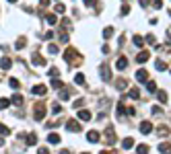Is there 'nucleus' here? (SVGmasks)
<instances>
[{
  "mask_svg": "<svg viewBox=\"0 0 171 154\" xmlns=\"http://www.w3.org/2000/svg\"><path fill=\"white\" fill-rule=\"evenodd\" d=\"M64 60L68 62V64H81V58H78V52H76L74 47H68V49L64 52Z\"/></svg>",
  "mask_w": 171,
  "mask_h": 154,
  "instance_id": "obj_1",
  "label": "nucleus"
},
{
  "mask_svg": "<svg viewBox=\"0 0 171 154\" xmlns=\"http://www.w3.org/2000/svg\"><path fill=\"white\" fill-rule=\"evenodd\" d=\"M105 142H107L109 146H113V144H116V132H113V127H111V125L105 129Z\"/></svg>",
  "mask_w": 171,
  "mask_h": 154,
  "instance_id": "obj_2",
  "label": "nucleus"
},
{
  "mask_svg": "<svg viewBox=\"0 0 171 154\" xmlns=\"http://www.w3.org/2000/svg\"><path fill=\"white\" fill-rule=\"evenodd\" d=\"M33 115H35V119H37V121H41L43 117H46V105H35Z\"/></svg>",
  "mask_w": 171,
  "mask_h": 154,
  "instance_id": "obj_3",
  "label": "nucleus"
},
{
  "mask_svg": "<svg viewBox=\"0 0 171 154\" xmlns=\"http://www.w3.org/2000/svg\"><path fill=\"white\" fill-rule=\"evenodd\" d=\"M66 129H68V132L78 134V132H81V123H78V121H74V119H70V121H66Z\"/></svg>",
  "mask_w": 171,
  "mask_h": 154,
  "instance_id": "obj_4",
  "label": "nucleus"
},
{
  "mask_svg": "<svg viewBox=\"0 0 171 154\" xmlns=\"http://www.w3.org/2000/svg\"><path fill=\"white\" fill-rule=\"evenodd\" d=\"M136 80L138 82H146V80H149V72H146L144 68H140V70L136 72Z\"/></svg>",
  "mask_w": 171,
  "mask_h": 154,
  "instance_id": "obj_5",
  "label": "nucleus"
},
{
  "mask_svg": "<svg viewBox=\"0 0 171 154\" xmlns=\"http://www.w3.org/2000/svg\"><path fill=\"white\" fill-rule=\"evenodd\" d=\"M46 93H48L46 84H35V87H33V94H39V97H43Z\"/></svg>",
  "mask_w": 171,
  "mask_h": 154,
  "instance_id": "obj_6",
  "label": "nucleus"
},
{
  "mask_svg": "<svg viewBox=\"0 0 171 154\" xmlns=\"http://www.w3.org/2000/svg\"><path fill=\"white\" fill-rule=\"evenodd\" d=\"M140 132H142V134H151L153 132V123L151 121H142V123H140Z\"/></svg>",
  "mask_w": 171,
  "mask_h": 154,
  "instance_id": "obj_7",
  "label": "nucleus"
},
{
  "mask_svg": "<svg viewBox=\"0 0 171 154\" xmlns=\"http://www.w3.org/2000/svg\"><path fill=\"white\" fill-rule=\"evenodd\" d=\"M149 58H151V54H149L146 49H142V52H140V54L136 56V62H140V64H144V62L149 60Z\"/></svg>",
  "mask_w": 171,
  "mask_h": 154,
  "instance_id": "obj_8",
  "label": "nucleus"
},
{
  "mask_svg": "<svg viewBox=\"0 0 171 154\" xmlns=\"http://www.w3.org/2000/svg\"><path fill=\"white\" fill-rule=\"evenodd\" d=\"M78 117H81L82 121H91L93 115H91V111H87V109H81V111H78Z\"/></svg>",
  "mask_w": 171,
  "mask_h": 154,
  "instance_id": "obj_9",
  "label": "nucleus"
},
{
  "mask_svg": "<svg viewBox=\"0 0 171 154\" xmlns=\"http://www.w3.org/2000/svg\"><path fill=\"white\" fill-rule=\"evenodd\" d=\"M87 140L93 142V144H97V142H99V132H95V129H93V132H89V134H87Z\"/></svg>",
  "mask_w": 171,
  "mask_h": 154,
  "instance_id": "obj_10",
  "label": "nucleus"
},
{
  "mask_svg": "<svg viewBox=\"0 0 171 154\" xmlns=\"http://www.w3.org/2000/svg\"><path fill=\"white\" fill-rule=\"evenodd\" d=\"M10 66H13V60H10V58H2V60H0V68H2V70H8Z\"/></svg>",
  "mask_w": 171,
  "mask_h": 154,
  "instance_id": "obj_11",
  "label": "nucleus"
},
{
  "mask_svg": "<svg viewBox=\"0 0 171 154\" xmlns=\"http://www.w3.org/2000/svg\"><path fill=\"white\" fill-rule=\"evenodd\" d=\"M31 62H33V66H46V60H43V58H41L39 54H35Z\"/></svg>",
  "mask_w": 171,
  "mask_h": 154,
  "instance_id": "obj_12",
  "label": "nucleus"
},
{
  "mask_svg": "<svg viewBox=\"0 0 171 154\" xmlns=\"http://www.w3.org/2000/svg\"><path fill=\"white\" fill-rule=\"evenodd\" d=\"M25 142H27L29 146H35V144H37V136L35 134H27L25 136Z\"/></svg>",
  "mask_w": 171,
  "mask_h": 154,
  "instance_id": "obj_13",
  "label": "nucleus"
},
{
  "mask_svg": "<svg viewBox=\"0 0 171 154\" xmlns=\"http://www.w3.org/2000/svg\"><path fill=\"white\" fill-rule=\"evenodd\" d=\"M48 142H50V144H60V136L52 132V134L48 136Z\"/></svg>",
  "mask_w": 171,
  "mask_h": 154,
  "instance_id": "obj_14",
  "label": "nucleus"
},
{
  "mask_svg": "<svg viewBox=\"0 0 171 154\" xmlns=\"http://www.w3.org/2000/svg\"><path fill=\"white\" fill-rule=\"evenodd\" d=\"M132 146H134V140H132V138H126V140L122 142V148H124V150H130Z\"/></svg>",
  "mask_w": 171,
  "mask_h": 154,
  "instance_id": "obj_15",
  "label": "nucleus"
},
{
  "mask_svg": "<svg viewBox=\"0 0 171 154\" xmlns=\"http://www.w3.org/2000/svg\"><path fill=\"white\" fill-rule=\"evenodd\" d=\"M126 66H128V60H126V58H120V60L116 62V68H117V70H124Z\"/></svg>",
  "mask_w": 171,
  "mask_h": 154,
  "instance_id": "obj_16",
  "label": "nucleus"
},
{
  "mask_svg": "<svg viewBox=\"0 0 171 154\" xmlns=\"http://www.w3.org/2000/svg\"><path fill=\"white\" fill-rule=\"evenodd\" d=\"M159 152L161 154H171V144H161V146H159Z\"/></svg>",
  "mask_w": 171,
  "mask_h": 154,
  "instance_id": "obj_17",
  "label": "nucleus"
},
{
  "mask_svg": "<svg viewBox=\"0 0 171 154\" xmlns=\"http://www.w3.org/2000/svg\"><path fill=\"white\" fill-rule=\"evenodd\" d=\"M46 21H48L50 25H56V23H58V17H56V14H52V13H50V14H46Z\"/></svg>",
  "mask_w": 171,
  "mask_h": 154,
  "instance_id": "obj_18",
  "label": "nucleus"
},
{
  "mask_svg": "<svg viewBox=\"0 0 171 154\" xmlns=\"http://www.w3.org/2000/svg\"><path fill=\"white\" fill-rule=\"evenodd\" d=\"M155 68H157V70H161V72H163V70H167V64H165L163 60H157V62H155Z\"/></svg>",
  "mask_w": 171,
  "mask_h": 154,
  "instance_id": "obj_19",
  "label": "nucleus"
},
{
  "mask_svg": "<svg viewBox=\"0 0 171 154\" xmlns=\"http://www.w3.org/2000/svg\"><path fill=\"white\" fill-rule=\"evenodd\" d=\"M157 99L161 101V103H167V93H165V90H157Z\"/></svg>",
  "mask_w": 171,
  "mask_h": 154,
  "instance_id": "obj_20",
  "label": "nucleus"
},
{
  "mask_svg": "<svg viewBox=\"0 0 171 154\" xmlns=\"http://www.w3.org/2000/svg\"><path fill=\"white\" fill-rule=\"evenodd\" d=\"M10 103H14V105H23V94H14L13 99H10Z\"/></svg>",
  "mask_w": 171,
  "mask_h": 154,
  "instance_id": "obj_21",
  "label": "nucleus"
},
{
  "mask_svg": "<svg viewBox=\"0 0 171 154\" xmlns=\"http://www.w3.org/2000/svg\"><path fill=\"white\" fill-rule=\"evenodd\" d=\"M48 74L52 76V78H58V76H60V70H58V68L54 66V68H50V72H48Z\"/></svg>",
  "mask_w": 171,
  "mask_h": 154,
  "instance_id": "obj_22",
  "label": "nucleus"
},
{
  "mask_svg": "<svg viewBox=\"0 0 171 154\" xmlns=\"http://www.w3.org/2000/svg\"><path fill=\"white\" fill-rule=\"evenodd\" d=\"M116 84H117V88H120V90H124V88H128V82L124 80V78H120V80H117Z\"/></svg>",
  "mask_w": 171,
  "mask_h": 154,
  "instance_id": "obj_23",
  "label": "nucleus"
},
{
  "mask_svg": "<svg viewBox=\"0 0 171 154\" xmlns=\"http://www.w3.org/2000/svg\"><path fill=\"white\" fill-rule=\"evenodd\" d=\"M136 152L138 154H146V152H149V146H146V144H140V146L136 148Z\"/></svg>",
  "mask_w": 171,
  "mask_h": 154,
  "instance_id": "obj_24",
  "label": "nucleus"
},
{
  "mask_svg": "<svg viewBox=\"0 0 171 154\" xmlns=\"http://www.w3.org/2000/svg\"><path fill=\"white\" fill-rule=\"evenodd\" d=\"M101 78H103V80H111V74H109V68H105V70H103V72H101Z\"/></svg>",
  "mask_w": 171,
  "mask_h": 154,
  "instance_id": "obj_25",
  "label": "nucleus"
},
{
  "mask_svg": "<svg viewBox=\"0 0 171 154\" xmlns=\"http://www.w3.org/2000/svg\"><path fill=\"white\" fill-rule=\"evenodd\" d=\"M8 134H10V129H8L4 123H0V136H8Z\"/></svg>",
  "mask_w": 171,
  "mask_h": 154,
  "instance_id": "obj_26",
  "label": "nucleus"
},
{
  "mask_svg": "<svg viewBox=\"0 0 171 154\" xmlns=\"http://www.w3.org/2000/svg\"><path fill=\"white\" fill-rule=\"evenodd\" d=\"M111 35H113V29H111V27H107V29H103V37H105V39H109Z\"/></svg>",
  "mask_w": 171,
  "mask_h": 154,
  "instance_id": "obj_27",
  "label": "nucleus"
},
{
  "mask_svg": "<svg viewBox=\"0 0 171 154\" xmlns=\"http://www.w3.org/2000/svg\"><path fill=\"white\" fill-rule=\"evenodd\" d=\"M56 13L64 14V13H66V6H64V4H62V2H58V4H56Z\"/></svg>",
  "mask_w": 171,
  "mask_h": 154,
  "instance_id": "obj_28",
  "label": "nucleus"
},
{
  "mask_svg": "<svg viewBox=\"0 0 171 154\" xmlns=\"http://www.w3.org/2000/svg\"><path fill=\"white\" fill-rule=\"evenodd\" d=\"M146 87H149V90H151V93H157V84H155L153 80H146Z\"/></svg>",
  "mask_w": 171,
  "mask_h": 154,
  "instance_id": "obj_29",
  "label": "nucleus"
},
{
  "mask_svg": "<svg viewBox=\"0 0 171 154\" xmlns=\"http://www.w3.org/2000/svg\"><path fill=\"white\" fill-rule=\"evenodd\" d=\"M134 45H136V47H142V45H144V39L136 35V37H134Z\"/></svg>",
  "mask_w": 171,
  "mask_h": 154,
  "instance_id": "obj_30",
  "label": "nucleus"
},
{
  "mask_svg": "<svg viewBox=\"0 0 171 154\" xmlns=\"http://www.w3.org/2000/svg\"><path fill=\"white\" fill-rule=\"evenodd\" d=\"M52 87H54V88H64V84H62V80L54 78V80H52Z\"/></svg>",
  "mask_w": 171,
  "mask_h": 154,
  "instance_id": "obj_31",
  "label": "nucleus"
},
{
  "mask_svg": "<svg viewBox=\"0 0 171 154\" xmlns=\"http://www.w3.org/2000/svg\"><path fill=\"white\" fill-rule=\"evenodd\" d=\"M10 105V99H0V109H6Z\"/></svg>",
  "mask_w": 171,
  "mask_h": 154,
  "instance_id": "obj_32",
  "label": "nucleus"
},
{
  "mask_svg": "<svg viewBox=\"0 0 171 154\" xmlns=\"http://www.w3.org/2000/svg\"><path fill=\"white\" fill-rule=\"evenodd\" d=\"M74 82H76V84H85V76H82V74H76Z\"/></svg>",
  "mask_w": 171,
  "mask_h": 154,
  "instance_id": "obj_33",
  "label": "nucleus"
},
{
  "mask_svg": "<svg viewBox=\"0 0 171 154\" xmlns=\"http://www.w3.org/2000/svg\"><path fill=\"white\" fill-rule=\"evenodd\" d=\"M68 97H70V93L66 90V88H62V90H60V99H62V101H66Z\"/></svg>",
  "mask_w": 171,
  "mask_h": 154,
  "instance_id": "obj_34",
  "label": "nucleus"
},
{
  "mask_svg": "<svg viewBox=\"0 0 171 154\" xmlns=\"http://www.w3.org/2000/svg\"><path fill=\"white\" fill-rule=\"evenodd\" d=\"M138 97H140V90H138V88H132L130 90V99H138Z\"/></svg>",
  "mask_w": 171,
  "mask_h": 154,
  "instance_id": "obj_35",
  "label": "nucleus"
},
{
  "mask_svg": "<svg viewBox=\"0 0 171 154\" xmlns=\"http://www.w3.org/2000/svg\"><path fill=\"white\" fill-rule=\"evenodd\" d=\"M25 43H27L25 39H19L17 43H14V47H17V49H23V47H25Z\"/></svg>",
  "mask_w": 171,
  "mask_h": 154,
  "instance_id": "obj_36",
  "label": "nucleus"
},
{
  "mask_svg": "<svg viewBox=\"0 0 171 154\" xmlns=\"http://www.w3.org/2000/svg\"><path fill=\"white\" fill-rule=\"evenodd\" d=\"M48 52H50V54H58L60 49H58V45H54V43H52V45L48 47Z\"/></svg>",
  "mask_w": 171,
  "mask_h": 154,
  "instance_id": "obj_37",
  "label": "nucleus"
},
{
  "mask_svg": "<svg viewBox=\"0 0 171 154\" xmlns=\"http://www.w3.org/2000/svg\"><path fill=\"white\" fill-rule=\"evenodd\" d=\"M8 84H10L13 88H19V80H17V78H10V80H8Z\"/></svg>",
  "mask_w": 171,
  "mask_h": 154,
  "instance_id": "obj_38",
  "label": "nucleus"
},
{
  "mask_svg": "<svg viewBox=\"0 0 171 154\" xmlns=\"http://www.w3.org/2000/svg\"><path fill=\"white\" fill-rule=\"evenodd\" d=\"M157 132H159V136H167V134H169V129H167V127H159Z\"/></svg>",
  "mask_w": 171,
  "mask_h": 154,
  "instance_id": "obj_39",
  "label": "nucleus"
},
{
  "mask_svg": "<svg viewBox=\"0 0 171 154\" xmlns=\"http://www.w3.org/2000/svg\"><path fill=\"white\" fill-rule=\"evenodd\" d=\"M52 111H54V113H60V111H62V107L58 105V103H54V107H52Z\"/></svg>",
  "mask_w": 171,
  "mask_h": 154,
  "instance_id": "obj_40",
  "label": "nucleus"
},
{
  "mask_svg": "<svg viewBox=\"0 0 171 154\" xmlns=\"http://www.w3.org/2000/svg\"><path fill=\"white\" fill-rule=\"evenodd\" d=\"M146 41H149L151 45H155V35H146Z\"/></svg>",
  "mask_w": 171,
  "mask_h": 154,
  "instance_id": "obj_41",
  "label": "nucleus"
},
{
  "mask_svg": "<svg viewBox=\"0 0 171 154\" xmlns=\"http://www.w3.org/2000/svg\"><path fill=\"white\" fill-rule=\"evenodd\" d=\"M128 13H130V6H128V4H124V6H122V14H128Z\"/></svg>",
  "mask_w": 171,
  "mask_h": 154,
  "instance_id": "obj_42",
  "label": "nucleus"
},
{
  "mask_svg": "<svg viewBox=\"0 0 171 154\" xmlns=\"http://www.w3.org/2000/svg\"><path fill=\"white\" fill-rule=\"evenodd\" d=\"M85 4H87V6H95L97 0H85Z\"/></svg>",
  "mask_w": 171,
  "mask_h": 154,
  "instance_id": "obj_43",
  "label": "nucleus"
},
{
  "mask_svg": "<svg viewBox=\"0 0 171 154\" xmlns=\"http://www.w3.org/2000/svg\"><path fill=\"white\" fill-rule=\"evenodd\" d=\"M153 6H155V8H161V6H163V2H161V0H155V2H153Z\"/></svg>",
  "mask_w": 171,
  "mask_h": 154,
  "instance_id": "obj_44",
  "label": "nucleus"
},
{
  "mask_svg": "<svg viewBox=\"0 0 171 154\" xmlns=\"http://www.w3.org/2000/svg\"><path fill=\"white\" fill-rule=\"evenodd\" d=\"M39 154H50V150L48 148H39Z\"/></svg>",
  "mask_w": 171,
  "mask_h": 154,
  "instance_id": "obj_45",
  "label": "nucleus"
},
{
  "mask_svg": "<svg viewBox=\"0 0 171 154\" xmlns=\"http://www.w3.org/2000/svg\"><path fill=\"white\" fill-rule=\"evenodd\" d=\"M39 4H41V6H48V4H50V0H39Z\"/></svg>",
  "mask_w": 171,
  "mask_h": 154,
  "instance_id": "obj_46",
  "label": "nucleus"
},
{
  "mask_svg": "<svg viewBox=\"0 0 171 154\" xmlns=\"http://www.w3.org/2000/svg\"><path fill=\"white\" fill-rule=\"evenodd\" d=\"M149 2H151V0H140V4H142V6H149Z\"/></svg>",
  "mask_w": 171,
  "mask_h": 154,
  "instance_id": "obj_47",
  "label": "nucleus"
},
{
  "mask_svg": "<svg viewBox=\"0 0 171 154\" xmlns=\"http://www.w3.org/2000/svg\"><path fill=\"white\" fill-rule=\"evenodd\" d=\"M101 154H116V152H113V150H103Z\"/></svg>",
  "mask_w": 171,
  "mask_h": 154,
  "instance_id": "obj_48",
  "label": "nucleus"
},
{
  "mask_svg": "<svg viewBox=\"0 0 171 154\" xmlns=\"http://www.w3.org/2000/svg\"><path fill=\"white\" fill-rule=\"evenodd\" d=\"M60 154H70V152H68V150H62V152H60Z\"/></svg>",
  "mask_w": 171,
  "mask_h": 154,
  "instance_id": "obj_49",
  "label": "nucleus"
},
{
  "mask_svg": "<svg viewBox=\"0 0 171 154\" xmlns=\"http://www.w3.org/2000/svg\"><path fill=\"white\" fill-rule=\"evenodd\" d=\"M2 144H4V138H0V146H2Z\"/></svg>",
  "mask_w": 171,
  "mask_h": 154,
  "instance_id": "obj_50",
  "label": "nucleus"
},
{
  "mask_svg": "<svg viewBox=\"0 0 171 154\" xmlns=\"http://www.w3.org/2000/svg\"><path fill=\"white\" fill-rule=\"evenodd\" d=\"M8 2H17V0H8Z\"/></svg>",
  "mask_w": 171,
  "mask_h": 154,
  "instance_id": "obj_51",
  "label": "nucleus"
}]
</instances>
